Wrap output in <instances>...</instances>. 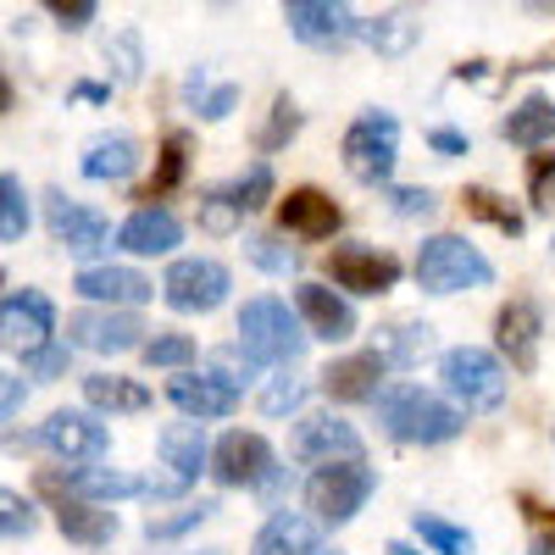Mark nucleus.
I'll return each mask as SVG.
<instances>
[{
    "label": "nucleus",
    "mask_w": 555,
    "mask_h": 555,
    "mask_svg": "<svg viewBox=\"0 0 555 555\" xmlns=\"http://www.w3.org/2000/svg\"><path fill=\"white\" fill-rule=\"evenodd\" d=\"M211 517H217V500H190V505H178V512H167V517H151L145 522V539L151 544H167V539H183L190 528L211 522Z\"/></svg>",
    "instance_id": "nucleus-33"
},
{
    "label": "nucleus",
    "mask_w": 555,
    "mask_h": 555,
    "mask_svg": "<svg viewBox=\"0 0 555 555\" xmlns=\"http://www.w3.org/2000/svg\"><path fill=\"white\" fill-rule=\"evenodd\" d=\"M245 222V206L234 201V190H206L201 195V228H206V234H234V228Z\"/></svg>",
    "instance_id": "nucleus-39"
},
{
    "label": "nucleus",
    "mask_w": 555,
    "mask_h": 555,
    "mask_svg": "<svg viewBox=\"0 0 555 555\" xmlns=\"http://www.w3.org/2000/svg\"><path fill=\"white\" fill-rule=\"evenodd\" d=\"M167 395H172V405L183 411V416H201V423H217V416H234L240 411V395H245V378L234 373V361H211V366H201V373H178L172 384H167Z\"/></svg>",
    "instance_id": "nucleus-7"
},
{
    "label": "nucleus",
    "mask_w": 555,
    "mask_h": 555,
    "mask_svg": "<svg viewBox=\"0 0 555 555\" xmlns=\"http://www.w3.org/2000/svg\"><path fill=\"white\" fill-rule=\"evenodd\" d=\"M178 240H183V222H178L167 206H139V211L117 228V245H122L128 256H167Z\"/></svg>",
    "instance_id": "nucleus-24"
},
{
    "label": "nucleus",
    "mask_w": 555,
    "mask_h": 555,
    "mask_svg": "<svg viewBox=\"0 0 555 555\" xmlns=\"http://www.w3.org/2000/svg\"><path fill=\"white\" fill-rule=\"evenodd\" d=\"M317 555H339V550H317Z\"/></svg>",
    "instance_id": "nucleus-55"
},
{
    "label": "nucleus",
    "mask_w": 555,
    "mask_h": 555,
    "mask_svg": "<svg viewBox=\"0 0 555 555\" xmlns=\"http://www.w3.org/2000/svg\"><path fill=\"white\" fill-rule=\"evenodd\" d=\"M539 339H544V311L533 300H512V306H500L494 317V345L500 356L517 366V373H533L539 366Z\"/></svg>",
    "instance_id": "nucleus-19"
},
{
    "label": "nucleus",
    "mask_w": 555,
    "mask_h": 555,
    "mask_svg": "<svg viewBox=\"0 0 555 555\" xmlns=\"http://www.w3.org/2000/svg\"><path fill=\"white\" fill-rule=\"evenodd\" d=\"M295 311L306 317L311 339L339 345V339H350V334H356V311H350L328 284H300V289H295Z\"/></svg>",
    "instance_id": "nucleus-23"
},
{
    "label": "nucleus",
    "mask_w": 555,
    "mask_h": 555,
    "mask_svg": "<svg viewBox=\"0 0 555 555\" xmlns=\"http://www.w3.org/2000/svg\"><path fill=\"white\" fill-rule=\"evenodd\" d=\"M378 423L389 439L400 444H450L461 428H467V411L461 405H444L439 395L416 389V384H395V389H378Z\"/></svg>",
    "instance_id": "nucleus-1"
},
{
    "label": "nucleus",
    "mask_w": 555,
    "mask_h": 555,
    "mask_svg": "<svg viewBox=\"0 0 555 555\" xmlns=\"http://www.w3.org/2000/svg\"><path fill=\"white\" fill-rule=\"evenodd\" d=\"M384 373H389V356L384 350H361V356H345V361L322 366V389H328V400H339V405L378 400Z\"/></svg>",
    "instance_id": "nucleus-20"
},
{
    "label": "nucleus",
    "mask_w": 555,
    "mask_h": 555,
    "mask_svg": "<svg viewBox=\"0 0 555 555\" xmlns=\"http://www.w3.org/2000/svg\"><path fill=\"white\" fill-rule=\"evenodd\" d=\"M328 278H334V289H350V295H389L400 284V261L378 245H334Z\"/></svg>",
    "instance_id": "nucleus-13"
},
{
    "label": "nucleus",
    "mask_w": 555,
    "mask_h": 555,
    "mask_svg": "<svg viewBox=\"0 0 555 555\" xmlns=\"http://www.w3.org/2000/svg\"><path fill=\"white\" fill-rule=\"evenodd\" d=\"M378 350L389 356V366H416L434 350V328L428 322H389V328L378 334Z\"/></svg>",
    "instance_id": "nucleus-31"
},
{
    "label": "nucleus",
    "mask_w": 555,
    "mask_h": 555,
    "mask_svg": "<svg viewBox=\"0 0 555 555\" xmlns=\"http://www.w3.org/2000/svg\"><path fill=\"white\" fill-rule=\"evenodd\" d=\"M0 528H7V539H28L39 528V512H34V500H23L17 489L0 494Z\"/></svg>",
    "instance_id": "nucleus-43"
},
{
    "label": "nucleus",
    "mask_w": 555,
    "mask_h": 555,
    "mask_svg": "<svg viewBox=\"0 0 555 555\" xmlns=\"http://www.w3.org/2000/svg\"><path fill=\"white\" fill-rule=\"evenodd\" d=\"M428 145H434L439 156H467V133H461V128H434Z\"/></svg>",
    "instance_id": "nucleus-50"
},
{
    "label": "nucleus",
    "mask_w": 555,
    "mask_h": 555,
    "mask_svg": "<svg viewBox=\"0 0 555 555\" xmlns=\"http://www.w3.org/2000/svg\"><path fill=\"white\" fill-rule=\"evenodd\" d=\"M533 555H555V533H544V539L533 544Z\"/></svg>",
    "instance_id": "nucleus-53"
},
{
    "label": "nucleus",
    "mask_w": 555,
    "mask_h": 555,
    "mask_svg": "<svg viewBox=\"0 0 555 555\" xmlns=\"http://www.w3.org/2000/svg\"><path fill=\"white\" fill-rule=\"evenodd\" d=\"M345 172L356 183H389L395 172V156H400V122L389 112H361L350 128H345Z\"/></svg>",
    "instance_id": "nucleus-6"
},
{
    "label": "nucleus",
    "mask_w": 555,
    "mask_h": 555,
    "mask_svg": "<svg viewBox=\"0 0 555 555\" xmlns=\"http://www.w3.org/2000/svg\"><path fill=\"white\" fill-rule=\"evenodd\" d=\"M145 366H190L195 361V339L190 334H156V339H145Z\"/></svg>",
    "instance_id": "nucleus-41"
},
{
    "label": "nucleus",
    "mask_w": 555,
    "mask_h": 555,
    "mask_svg": "<svg viewBox=\"0 0 555 555\" xmlns=\"http://www.w3.org/2000/svg\"><path fill=\"white\" fill-rule=\"evenodd\" d=\"M389 206H395V217H434V195L428 190H389Z\"/></svg>",
    "instance_id": "nucleus-49"
},
{
    "label": "nucleus",
    "mask_w": 555,
    "mask_h": 555,
    "mask_svg": "<svg viewBox=\"0 0 555 555\" xmlns=\"http://www.w3.org/2000/svg\"><path fill=\"white\" fill-rule=\"evenodd\" d=\"M106 62H117V78L133 83L139 67H145V56H139V34H117V39L106 44Z\"/></svg>",
    "instance_id": "nucleus-47"
},
{
    "label": "nucleus",
    "mask_w": 555,
    "mask_h": 555,
    "mask_svg": "<svg viewBox=\"0 0 555 555\" xmlns=\"http://www.w3.org/2000/svg\"><path fill=\"white\" fill-rule=\"evenodd\" d=\"M439 378H444L450 400H455L461 411H473V416H478V411H500V400H505V366H500L489 350H478V345L444 350Z\"/></svg>",
    "instance_id": "nucleus-5"
},
{
    "label": "nucleus",
    "mask_w": 555,
    "mask_h": 555,
    "mask_svg": "<svg viewBox=\"0 0 555 555\" xmlns=\"http://www.w3.org/2000/svg\"><path fill=\"white\" fill-rule=\"evenodd\" d=\"M183 167H190V133L172 128V133H167V145H162V162H156V178L145 183V190H139V201H162L172 183L183 178Z\"/></svg>",
    "instance_id": "nucleus-32"
},
{
    "label": "nucleus",
    "mask_w": 555,
    "mask_h": 555,
    "mask_svg": "<svg viewBox=\"0 0 555 555\" xmlns=\"http://www.w3.org/2000/svg\"><path fill=\"white\" fill-rule=\"evenodd\" d=\"M528 195H533V206H539V211H550V206H555V151H550V145L528 162Z\"/></svg>",
    "instance_id": "nucleus-45"
},
{
    "label": "nucleus",
    "mask_w": 555,
    "mask_h": 555,
    "mask_svg": "<svg viewBox=\"0 0 555 555\" xmlns=\"http://www.w3.org/2000/svg\"><path fill=\"white\" fill-rule=\"evenodd\" d=\"M183 95H190V101L201 106V117H206V122H222L228 112L240 106V83H217V89H206V73H190Z\"/></svg>",
    "instance_id": "nucleus-37"
},
{
    "label": "nucleus",
    "mask_w": 555,
    "mask_h": 555,
    "mask_svg": "<svg viewBox=\"0 0 555 555\" xmlns=\"http://www.w3.org/2000/svg\"><path fill=\"white\" fill-rule=\"evenodd\" d=\"M306 395H311V384H306V378L278 373V378L261 389V411H267V416H289V411H300V405H306Z\"/></svg>",
    "instance_id": "nucleus-40"
},
{
    "label": "nucleus",
    "mask_w": 555,
    "mask_h": 555,
    "mask_svg": "<svg viewBox=\"0 0 555 555\" xmlns=\"http://www.w3.org/2000/svg\"><path fill=\"white\" fill-rule=\"evenodd\" d=\"M133 167H139L133 133H95L78 156V172L95 178V183H122V178H133Z\"/></svg>",
    "instance_id": "nucleus-25"
},
{
    "label": "nucleus",
    "mask_w": 555,
    "mask_h": 555,
    "mask_svg": "<svg viewBox=\"0 0 555 555\" xmlns=\"http://www.w3.org/2000/svg\"><path fill=\"white\" fill-rule=\"evenodd\" d=\"M289 455L306 461V467H334V461H361V434L345 423V416L322 411V416H306L289 439Z\"/></svg>",
    "instance_id": "nucleus-15"
},
{
    "label": "nucleus",
    "mask_w": 555,
    "mask_h": 555,
    "mask_svg": "<svg viewBox=\"0 0 555 555\" xmlns=\"http://www.w3.org/2000/svg\"><path fill=\"white\" fill-rule=\"evenodd\" d=\"M234 201H240L245 211H261V206L272 201V167H267V162H256V167L234 183Z\"/></svg>",
    "instance_id": "nucleus-46"
},
{
    "label": "nucleus",
    "mask_w": 555,
    "mask_h": 555,
    "mask_svg": "<svg viewBox=\"0 0 555 555\" xmlns=\"http://www.w3.org/2000/svg\"><path fill=\"white\" fill-rule=\"evenodd\" d=\"M411 528H416V539H423L434 555H473V533H467V528H455V522H444V517L416 512Z\"/></svg>",
    "instance_id": "nucleus-34"
},
{
    "label": "nucleus",
    "mask_w": 555,
    "mask_h": 555,
    "mask_svg": "<svg viewBox=\"0 0 555 555\" xmlns=\"http://www.w3.org/2000/svg\"><path fill=\"white\" fill-rule=\"evenodd\" d=\"M83 400L95 411H151V389L133 384V378H117V373L83 378Z\"/></svg>",
    "instance_id": "nucleus-30"
},
{
    "label": "nucleus",
    "mask_w": 555,
    "mask_h": 555,
    "mask_svg": "<svg viewBox=\"0 0 555 555\" xmlns=\"http://www.w3.org/2000/svg\"><path fill=\"white\" fill-rule=\"evenodd\" d=\"M145 322H139L128 306H106V311H73L67 317V339L78 350L95 356H122V350H145Z\"/></svg>",
    "instance_id": "nucleus-11"
},
{
    "label": "nucleus",
    "mask_w": 555,
    "mask_h": 555,
    "mask_svg": "<svg viewBox=\"0 0 555 555\" xmlns=\"http://www.w3.org/2000/svg\"><path fill=\"white\" fill-rule=\"evenodd\" d=\"M73 95H78V101H106V95H112V89H106V83H78V89H73Z\"/></svg>",
    "instance_id": "nucleus-52"
},
{
    "label": "nucleus",
    "mask_w": 555,
    "mask_h": 555,
    "mask_svg": "<svg viewBox=\"0 0 555 555\" xmlns=\"http://www.w3.org/2000/svg\"><path fill=\"white\" fill-rule=\"evenodd\" d=\"M272 473H278L272 467V444L261 434L234 428V434H222L211 444V478L222 489H261V483H272Z\"/></svg>",
    "instance_id": "nucleus-12"
},
{
    "label": "nucleus",
    "mask_w": 555,
    "mask_h": 555,
    "mask_svg": "<svg viewBox=\"0 0 555 555\" xmlns=\"http://www.w3.org/2000/svg\"><path fill=\"white\" fill-rule=\"evenodd\" d=\"M322 550V533L311 517H295V512H278L267 517V528L256 533L250 555H317Z\"/></svg>",
    "instance_id": "nucleus-26"
},
{
    "label": "nucleus",
    "mask_w": 555,
    "mask_h": 555,
    "mask_svg": "<svg viewBox=\"0 0 555 555\" xmlns=\"http://www.w3.org/2000/svg\"><path fill=\"white\" fill-rule=\"evenodd\" d=\"M416 284L428 295H461V289H483L494 284V267L478 256V245L455 240V234H434L416 250Z\"/></svg>",
    "instance_id": "nucleus-3"
},
{
    "label": "nucleus",
    "mask_w": 555,
    "mask_h": 555,
    "mask_svg": "<svg viewBox=\"0 0 555 555\" xmlns=\"http://www.w3.org/2000/svg\"><path fill=\"white\" fill-rule=\"evenodd\" d=\"M306 339H311L306 317L289 311L284 300H272V295L245 300V311H240V350H245V361H256V366H295L306 356Z\"/></svg>",
    "instance_id": "nucleus-2"
},
{
    "label": "nucleus",
    "mask_w": 555,
    "mask_h": 555,
    "mask_svg": "<svg viewBox=\"0 0 555 555\" xmlns=\"http://www.w3.org/2000/svg\"><path fill=\"white\" fill-rule=\"evenodd\" d=\"M201 555H222V550H201Z\"/></svg>",
    "instance_id": "nucleus-56"
},
{
    "label": "nucleus",
    "mask_w": 555,
    "mask_h": 555,
    "mask_svg": "<svg viewBox=\"0 0 555 555\" xmlns=\"http://www.w3.org/2000/svg\"><path fill=\"white\" fill-rule=\"evenodd\" d=\"M73 289L83 295V300H95V306H145L151 295H156V284L145 272H133V267H83L78 278H73Z\"/></svg>",
    "instance_id": "nucleus-22"
},
{
    "label": "nucleus",
    "mask_w": 555,
    "mask_h": 555,
    "mask_svg": "<svg viewBox=\"0 0 555 555\" xmlns=\"http://www.w3.org/2000/svg\"><path fill=\"white\" fill-rule=\"evenodd\" d=\"M34 444L51 450L56 461H67V467H83V461H101L106 455V428L89 411H56L51 423L39 428Z\"/></svg>",
    "instance_id": "nucleus-18"
},
{
    "label": "nucleus",
    "mask_w": 555,
    "mask_h": 555,
    "mask_svg": "<svg viewBox=\"0 0 555 555\" xmlns=\"http://www.w3.org/2000/svg\"><path fill=\"white\" fill-rule=\"evenodd\" d=\"M0 411H7V423H17V411H23V378H0Z\"/></svg>",
    "instance_id": "nucleus-51"
},
{
    "label": "nucleus",
    "mask_w": 555,
    "mask_h": 555,
    "mask_svg": "<svg viewBox=\"0 0 555 555\" xmlns=\"http://www.w3.org/2000/svg\"><path fill=\"white\" fill-rule=\"evenodd\" d=\"M245 256H250L261 272H295V267H300V256H295L289 245H278L272 234H250V240H245Z\"/></svg>",
    "instance_id": "nucleus-42"
},
{
    "label": "nucleus",
    "mask_w": 555,
    "mask_h": 555,
    "mask_svg": "<svg viewBox=\"0 0 555 555\" xmlns=\"http://www.w3.org/2000/svg\"><path fill=\"white\" fill-rule=\"evenodd\" d=\"M228 289H234V278H228V267H222V261H211V256H183V261H172V267H167V278H162L167 306H172V311H183V317L217 311V306L228 300Z\"/></svg>",
    "instance_id": "nucleus-8"
},
{
    "label": "nucleus",
    "mask_w": 555,
    "mask_h": 555,
    "mask_svg": "<svg viewBox=\"0 0 555 555\" xmlns=\"http://www.w3.org/2000/svg\"><path fill=\"white\" fill-rule=\"evenodd\" d=\"M0 334H7V350H17V356L51 345V334H56V306L44 300L39 289H12L7 300H0Z\"/></svg>",
    "instance_id": "nucleus-17"
},
{
    "label": "nucleus",
    "mask_w": 555,
    "mask_h": 555,
    "mask_svg": "<svg viewBox=\"0 0 555 555\" xmlns=\"http://www.w3.org/2000/svg\"><path fill=\"white\" fill-rule=\"evenodd\" d=\"M461 206H467V217H478V222L500 228L505 240H517V234H522V217H517L512 206H505L494 190H467V195H461Z\"/></svg>",
    "instance_id": "nucleus-35"
},
{
    "label": "nucleus",
    "mask_w": 555,
    "mask_h": 555,
    "mask_svg": "<svg viewBox=\"0 0 555 555\" xmlns=\"http://www.w3.org/2000/svg\"><path fill=\"white\" fill-rule=\"evenodd\" d=\"M56 478V473H51ZM62 489L83 494V500H128V494H145V478H133V473H117V467H73L67 478H56Z\"/></svg>",
    "instance_id": "nucleus-28"
},
{
    "label": "nucleus",
    "mask_w": 555,
    "mask_h": 555,
    "mask_svg": "<svg viewBox=\"0 0 555 555\" xmlns=\"http://www.w3.org/2000/svg\"><path fill=\"white\" fill-rule=\"evenodd\" d=\"M361 39L373 44L378 56H405L416 39H423V23H416V7H395L373 23H361Z\"/></svg>",
    "instance_id": "nucleus-29"
},
{
    "label": "nucleus",
    "mask_w": 555,
    "mask_h": 555,
    "mask_svg": "<svg viewBox=\"0 0 555 555\" xmlns=\"http://www.w3.org/2000/svg\"><path fill=\"white\" fill-rule=\"evenodd\" d=\"M44 228H51V240H56L62 250H73V256H95V250H106V240H112V222H106L101 211L67 201L62 190L44 195Z\"/></svg>",
    "instance_id": "nucleus-16"
},
{
    "label": "nucleus",
    "mask_w": 555,
    "mask_h": 555,
    "mask_svg": "<svg viewBox=\"0 0 555 555\" xmlns=\"http://www.w3.org/2000/svg\"><path fill=\"white\" fill-rule=\"evenodd\" d=\"M378 489V473L366 461H334V467H317L306 483V505L317 512L322 528H345Z\"/></svg>",
    "instance_id": "nucleus-4"
},
{
    "label": "nucleus",
    "mask_w": 555,
    "mask_h": 555,
    "mask_svg": "<svg viewBox=\"0 0 555 555\" xmlns=\"http://www.w3.org/2000/svg\"><path fill=\"white\" fill-rule=\"evenodd\" d=\"M28 234V195H23V178L7 172L0 178V240L17 245Z\"/></svg>",
    "instance_id": "nucleus-36"
},
{
    "label": "nucleus",
    "mask_w": 555,
    "mask_h": 555,
    "mask_svg": "<svg viewBox=\"0 0 555 555\" xmlns=\"http://www.w3.org/2000/svg\"><path fill=\"white\" fill-rule=\"evenodd\" d=\"M39 494L56 500V528H62V539L89 544V550H101V544L117 539V512H112L106 500H83V494L62 489L51 473H39Z\"/></svg>",
    "instance_id": "nucleus-10"
},
{
    "label": "nucleus",
    "mask_w": 555,
    "mask_h": 555,
    "mask_svg": "<svg viewBox=\"0 0 555 555\" xmlns=\"http://www.w3.org/2000/svg\"><path fill=\"white\" fill-rule=\"evenodd\" d=\"M295 133H300V106H295L289 95H278V101H272V117H267V128L256 133V151H261V156H272V151H284Z\"/></svg>",
    "instance_id": "nucleus-38"
},
{
    "label": "nucleus",
    "mask_w": 555,
    "mask_h": 555,
    "mask_svg": "<svg viewBox=\"0 0 555 555\" xmlns=\"http://www.w3.org/2000/svg\"><path fill=\"white\" fill-rule=\"evenodd\" d=\"M500 133L512 139V145H522V151H544V145H555V101H550V95H528V101H517L512 117L500 122Z\"/></svg>",
    "instance_id": "nucleus-27"
},
{
    "label": "nucleus",
    "mask_w": 555,
    "mask_h": 555,
    "mask_svg": "<svg viewBox=\"0 0 555 555\" xmlns=\"http://www.w3.org/2000/svg\"><path fill=\"white\" fill-rule=\"evenodd\" d=\"M284 17H289V34L300 44H317V51H339V44L361 34L345 0H284Z\"/></svg>",
    "instance_id": "nucleus-14"
},
{
    "label": "nucleus",
    "mask_w": 555,
    "mask_h": 555,
    "mask_svg": "<svg viewBox=\"0 0 555 555\" xmlns=\"http://www.w3.org/2000/svg\"><path fill=\"white\" fill-rule=\"evenodd\" d=\"M67 345H39V350H28L23 356V373L28 378H39V384H51V378H67Z\"/></svg>",
    "instance_id": "nucleus-44"
},
{
    "label": "nucleus",
    "mask_w": 555,
    "mask_h": 555,
    "mask_svg": "<svg viewBox=\"0 0 555 555\" xmlns=\"http://www.w3.org/2000/svg\"><path fill=\"white\" fill-rule=\"evenodd\" d=\"M384 555H416V550H411V544H389Z\"/></svg>",
    "instance_id": "nucleus-54"
},
{
    "label": "nucleus",
    "mask_w": 555,
    "mask_h": 555,
    "mask_svg": "<svg viewBox=\"0 0 555 555\" xmlns=\"http://www.w3.org/2000/svg\"><path fill=\"white\" fill-rule=\"evenodd\" d=\"M339 222H345V211L334 206V195L311 190V183H306V190H289L284 201H278V228L295 234V240H334Z\"/></svg>",
    "instance_id": "nucleus-21"
},
{
    "label": "nucleus",
    "mask_w": 555,
    "mask_h": 555,
    "mask_svg": "<svg viewBox=\"0 0 555 555\" xmlns=\"http://www.w3.org/2000/svg\"><path fill=\"white\" fill-rule=\"evenodd\" d=\"M206 461H211V444H206V434H201V416H190V423H172V428L162 434V467H167V478H151L145 494H156V500L183 494V489L206 473Z\"/></svg>",
    "instance_id": "nucleus-9"
},
{
    "label": "nucleus",
    "mask_w": 555,
    "mask_h": 555,
    "mask_svg": "<svg viewBox=\"0 0 555 555\" xmlns=\"http://www.w3.org/2000/svg\"><path fill=\"white\" fill-rule=\"evenodd\" d=\"M39 7L51 12V17L62 23V28H73V34L95 23V0H39Z\"/></svg>",
    "instance_id": "nucleus-48"
}]
</instances>
